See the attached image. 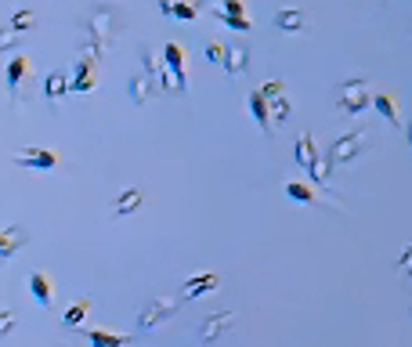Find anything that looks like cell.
Masks as SVG:
<instances>
[{"label": "cell", "mask_w": 412, "mask_h": 347, "mask_svg": "<svg viewBox=\"0 0 412 347\" xmlns=\"http://www.w3.org/2000/svg\"><path fill=\"white\" fill-rule=\"evenodd\" d=\"M398 264H401V271H405V275H412V243H408V246L401 250V257H398Z\"/></svg>", "instance_id": "obj_28"}, {"label": "cell", "mask_w": 412, "mask_h": 347, "mask_svg": "<svg viewBox=\"0 0 412 347\" xmlns=\"http://www.w3.org/2000/svg\"><path fill=\"white\" fill-rule=\"evenodd\" d=\"M29 293H33V301L44 304V308L54 304V286H51V278H47L44 271H33V275H29Z\"/></svg>", "instance_id": "obj_12"}, {"label": "cell", "mask_w": 412, "mask_h": 347, "mask_svg": "<svg viewBox=\"0 0 412 347\" xmlns=\"http://www.w3.org/2000/svg\"><path fill=\"white\" fill-rule=\"evenodd\" d=\"M362 152H366V134L355 131V134L336 138V141L326 149V159H329V166H347V163H355Z\"/></svg>", "instance_id": "obj_3"}, {"label": "cell", "mask_w": 412, "mask_h": 347, "mask_svg": "<svg viewBox=\"0 0 412 347\" xmlns=\"http://www.w3.org/2000/svg\"><path fill=\"white\" fill-rule=\"evenodd\" d=\"M217 286H221V275H217V271H206V275L189 278V282L181 286V293H185V301H196V297L210 293V289H217Z\"/></svg>", "instance_id": "obj_10"}, {"label": "cell", "mask_w": 412, "mask_h": 347, "mask_svg": "<svg viewBox=\"0 0 412 347\" xmlns=\"http://www.w3.org/2000/svg\"><path fill=\"white\" fill-rule=\"evenodd\" d=\"M271 105V116H275V124H286L289 120V112H293V105H289V98L286 94H278L275 101H268Z\"/></svg>", "instance_id": "obj_24"}, {"label": "cell", "mask_w": 412, "mask_h": 347, "mask_svg": "<svg viewBox=\"0 0 412 347\" xmlns=\"http://www.w3.org/2000/svg\"><path fill=\"white\" fill-rule=\"evenodd\" d=\"M174 311H178V304H174L170 297H152V301L145 304V311L138 315V329H141V333H149V329L163 326Z\"/></svg>", "instance_id": "obj_5"}, {"label": "cell", "mask_w": 412, "mask_h": 347, "mask_svg": "<svg viewBox=\"0 0 412 347\" xmlns=\"http://www.w3.org/2000/svg\"><path fill=\"white\" fill-rule=\"evenodd\" d=\"M127 91H131V101L145 105V101H149V94H152V91H159V87L152 84V76H149V73H134V76H131V84H127Z\"/></svg>", "instance_id": "obj_14"}, {"label": "cell", "mask_w": 412, "mask_h": 347, "mask_svg": "<svg viewBox=\"0 0 412 347\" xmlns=\"http://www.w3.org/2000/svg\"><path fill=\"white\" fill-rule=\"evenodd\" d=\"M15 163L19 166H26V170H54L58 166V152H51V149H44V145H29V149H19L15 152Z\"/></svg>", "instance_id": "obj_6"}, {"label": "cell", "mask_w": 412, "mask_h": 347, "mask_svg": "<svg viewBox=\"0 0 412 347\" xmlns=\"http://www.w3.org/2000/svg\"><path fill=\"white\" fill-rule=\"evenodd\" d=\"M373 109H376L380 116H387V120H391V127H398V124H401V116H398V101H394L387 91L373 94Z\"/></svg>", "instance_id": "obj_18"}, {"label": "cell", "mask_w": 412, "mask_h": 347, "mask_svg": "<svg viewBox=\"0 0 412 347\" xmlns=\"http://www.w3.org/2000/svg\"><path fill=\"white\" fill-rule=\"evenodd\" d=\"M138 210H141V192H138V188L120 192V196H116V203H112V213H116V217H127V213H138Z\"/></svg>", "instance_id": "obj_15"}, {"label": "cell", "mask_w": 412, "mask_h": 347, "mask_svg": "<svg viewBox=\"0 0 412 347\" xmlns=\"http://www.w3.org/2000/svg\"><path fill=\"white\" fill-rule=\"evenodd\" d=\"M26 239H29V236H26V228H15V224H11V228H4V243H0V257H4V261H11V253H15L19 246H26Z\"/></svg>", "instance_id": "obj_16"}, {"label": "cell", "mask_w": 412, "mask_h": 347, "mask_svg": "<svg viewBox=\"0 0 412 347\" xmlns=\"http://www.w3.org/2000/svg\"><path fill=\"white\" fill-rule=\"evenodd\" d=\"M246 105H250V112H253L257 127L268 134V131H271V105H268V98H264L261 91H250V94H246Z\"/></svg>", "instance_id": "obj_11"}, {"label": "cell", "mask_w": 412, "mask_h": 347, "mask_svg": "<svg viewBox=\"0 0 412 347\" xmlns=\"http://www.w3.org/2000/svg\"><path fill=\"white\" fill-rule=\"evenodd\" d=\"M29 76V58H22V54H15L11 62H8V87L15 91V87H22V80Z\"/></svg>", "instance_id": "obj_20"}, {"label": "cell", "mask_w": 412, "mask_h": 347, "mask_svg": "<svg viewBox=\"0 0 412 347\" xmlns=\"http://www.w3.org/2000/svg\"><path fill=\"white\" fill-rule=\"evenodd\" d=\"M33 19H36V15H33V11L26 8V11H15L8 26H11V29H29V26H33Z\"/></svg>", "instance_id": "obj_26"}, {"label": "cell", "mask_w": 412, "mask_h": 347, "mask_svg": "<svg viewBox=\"0 0 412 347\" xmlns=\"http://www.w3.org/2000/svg\"><path fill=\"white\" fill-rule=\"evenodd\" d=\"M163 58H166V69H170V80H174V91L185 94L189 91V69H185V54L178 44H166L163 47Z\"/></svg>", "instance_id": "obj_7"}, {"label": "cell", "mask_w": 412, "mask_h": 347, "mask_svg": "<svg viewBox=\"0 0 412 347\" xmlns=\"http://www.w3.org/2000/svg\"><path fill=\"white\" fill-rule=\"evenodd\" d=\"M293 156H297V163L304 166V174L315 181V185H329V159L326 156H318V145H315V134L311 131H304V134H297V149H293Z\"/></svg>", "instance_id": "obj_1"}, {"label": "cell", "mask_w": 412, "mask_h": 347, "mask_svg": "<svg viewBox=\"0 0 412 347\" xmlns=\"http://www.w3.org/2000/svg\"><path fill=\"white\" fill-rule=\"evenodd\" d=\"M206 58H210L213 66H224V58H228V47H224V44H217V40H210V44H206Z\"/></svg>", "instance_id": "obj_25"}, {"label": "cell", "mask_w": 412, "mask_h": 347, "mask_svg": "<svg viewBox=\"0 0 412 347\" xmlns=\"http://www.w3.org/2000/svg\"><path fill=\"white\" fill-rule=\"evenodd\" d=\"M231 326H235V311L206 315V318H203V326H199V340H203V343H213V340H217V336H224Z\"/></svg>", "instance_id": "obj_8"}, {"label": "cell", "mask_w": 412, "mask_h": 347, "mask_svg": "<svg viewBox=\"0 0 412 347\" xmlns=\"http://www.w3.org/2000/svg\"><path fill=\"white\" fill-rule=\"evenodd\" d=\"M11 329H15V315H11V311H4V322H0V333H4V336H11Z\"/></svg>", "instance_id": "obj_29"}, {"label": "cell", "mask_w": 412, "mask_h": 347, "mask_svg": "<svg viewBox=\"0 0 412 347\" xmlns=\"http://www.w3.org/2000/svg\"><path fill=\"white\" fill-rule=\"evenodd\" d=\"M66 91H73V80H69L66 73H51V76L44 80V94H47L51 101H58Z\"/></svg>", "instance_id": "obj_19"}, {"label": "cell", "mask_w": 412, "mask_h": 347, "mask_svg": "<svg viewBox=\"0 0 412 347\" xmlns=\"http://www.w3.org/2000/svg\"><path fill=\"white\" fill-rule=\"evenodd\" d=\"M87 340H91V347H127V336L109 333V329H91Z\"/></svg>", "instance_id": "obj_21"}, {"label": "cell", "mask_w": 412, "mask_h": 347, "mask_svg": "<svg viewBox=\"0 0 412 347\" xmlns=\"http://www.w3.org/2000/svg\"><path fill=\"white\" fill-rule=\"evenodd\" d=\"M94 51H84L80 62H76V73H73V94H87L94 87Z\"/></svg>", "instance_id": "obj_9"}, {"label": "cell", "mask_w": 412, "mask_h": 347, "mask_svg": "<svg viewBox=\"0 0 412 347\" xmlns=\"http://www.w3.org/2000/svg\"><path fill=\"white\" fill-rule=\"evenodd\" d=\"M286 196H289L293 203H304V206L315 203V196H311V188H308L304 181H289V185H286Z\"/></svg>", "instance_id": "obj_23"}, {"label": "cell", "mask_w": 412, "mask_h": 347, "mask_svg": "<svg viewBox=\"0 0 412 347\" xmlns=\"http://www.w3.org/2000/svg\"><path fill=\"white\" fill-rule=\"evenodd\" d=\"M408 145H412V124H408Z\"/></svg>", "instance_id": "obj_30"}, {"label": "cell", "mask_w": 412, "mask_h": 347, "mask_svg": "<svg viewBox=\"0 0 412 347\" xmlns=\"http://www.w3.org/2000/svg\"><path fill=\"white\" fill-rule=\"evenodd\" d=\"M369 105H373V94H369L366 80H347L336 94V109L347 112V116H362Z\"/></svg>", "instance_id": "obj_2"}, {"label": "cell", "mask_w": 412, "mask_h": 347, "mask_svg": "<svg viewBox=\"0 0 412 347\" xmlns=\"http://www.w3.org/2000/svg\"><path fill=\"white\" fill-rule=\"evenodd\" d=\"M87 311H91V301L84 297V301H76V304H73V308L66 311V318H62V322H66L69 329H76V326H80V322L87 318Z\"/></svg>", "instance_id": "obj_22"}, {"label": "cell", "mask_w": 412, "mask_h": 347, "mask_svg": "<svg viewBox=\"0 0 412 347\" xmlns=\"http://www.w3.org/2000/svg\"><path fill=\"white\" fill-rule=\"evenodd\" d=\"M261 94H264L268 101H275V98H278V94H286V91H282V84H278V80H268V84H261Z\"/></svg>", "instance_id": "obj_27"}, {"label": "cell", "mask_w": 412, "mask_h": 347, "mask_svg": "<svg viewBox=\"0 0 412 347\" xmlns=\"http://www.w3.org/2000/svg\"><path fill=\"white\" fill-rule=\"evenodd\" d=\"M304 26H308V15L297 11V8H282L275 15V29H282V33H301Z\"/></svg>", "instance_id": "obj_13"}, {"label": "cell", "mask_w": 412, "mask_h": 347, "mask_svg": "<svg viewBox=\"0 0 412 347\" xmlns=\"http://www.w3.org/2000/svg\"><path fill=\"white\" fill-rule=\"evenodd\" d=\"M246 66H250V54H246V47H228L224 73H228V76H239V73H246Z\"/></svg>", "instance_id": "obj_17"}, {"label": "cell", "mask_w": 412, "mask_h": 347, "mask_svg": "<svg viewBox=\"0 0 412 347\" xmlns=\"http://www.w3.org/2000/svg\"><path fill=\"white\" fill-rule=\"evenodd\" d=\"M213 15H217V22H224L235 33H250L253 29V22L246 15V0H221V8H213Z\"/></svg>", "instance_id": "obj_4"}]
</instances>
